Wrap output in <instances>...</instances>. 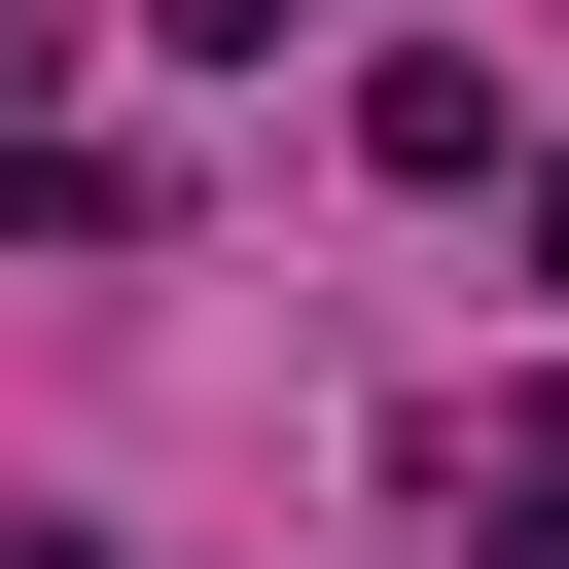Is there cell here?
<instances>
[{"label":"cell","instance_id":"obj_1","mask_svg":"<svg viewBox=\"0 0 569 569\" xmlns=\"http://www.w3.org/2000/svg\"><path fill=\"white\" fill-rule=\"evenodd\" d=\"M533 284H569V178H533Z\"/></svg>","mask_w":569,"mask_h":569},{"label":"cell","instance_id":"obj_2","mask_svg":"<svg viewBox=\"0 0 569 569\" xmlns=\"http://www.w3.org/2000/svg\"><path fill=\"white\" fill-rule=\"evenodd\" d=\"M0 569H107V533H0Z\"/></svg>","mask_w":569,"mask_h":569},{"label":"cell","instance_id":"obj_3","mask_svg":"<svg viewBox=\"0 0 569 569\" xmlns=\"http://www.w3.org/2000/svg\"><path fill=\"white\" fill-rule=\"evenodd\" d=\"M0 36H36V0H0Z\"/></svg>","mask_w":569,"mask_h":569}]
</instances>
